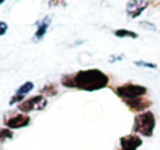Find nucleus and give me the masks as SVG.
Returning <instances> with one entry per match:
<instances>
[{"instance_id":"obj_12","label":"nucleus","mask_w":160,"mask_h":150,"mask_svg":"<svg viewBox=\"0 0 160 150\" xmlns=\"http://www.w3.org/2000/svg\"><path fill=\"white\" fill-rule=\"evenodd\" d=\"M135 65L138 67H144V68H151V69H156L157 68V65L152 64V62H147L144 60H137L135 62Z\"/></svg>"},{"instance_id":"obj_1","label":"nucleus","mask_w":160,"mask_h":150,"mask_svg":"<svg viewBox=\"0 0 160 150\" xmlns=\"http://www.w3.org/2000/svg\"><path fill=\"white\" fill-rule=\"evenodd\" d=\"M62 83L67 88L93 92L105 88L109 84V77L99 69H87L78 71L71 77H64Z\"/></svg>"},{"instance_id":"obj_4","label":"nucleus","mask_w":160,"mask_h":150,"mask_svg":"<svg viewBox=\"0 0 160 150\" xmlns=\"http://www.w3.org/2000/svg\"><path fill=\"white\" fill-rule=\"evenodd\" d=\"M47 101L43 95H36L31 99L23 101L20 105L18 106V108L20 111H22L23 113H29L31 111H40L46 106Z\"/></svg>"},{"instance_id":"obj_13","label":"nucleus","mask_w":160,"mask_h":150,"mask_svg":"<svg viewBox=\"0 0 160 150\" xmlns=\"http://www.w3.org/2000/svg\"><path fill=\"white\" fill-rule=\"evenodd\" d=\"M12 136H13L12 132H11V130H8V129H2V130H1V134H0V138L2 139V141L5 140V139L12 138Z\"/></svg>"},{"instance_id":"obj_8","label":"nucleus","mask_w":160,"mask_h":150,"mask_svg":"<svg viewBox=\"0 0 160 150\" xmlns=\"http://www.w3.org/2000/svg\"><path fill=\"white\" fill-rule=\"evenodd\" d=\"M33 88H34L33 82H31V81L24 82V83L17 90L16 94L12 97L11 101H10V105H13L14 103H20V102L24 99L25 95L29 94V93L33 90Z\"/></svg>"},{"instance_id":"obj_11","label":"nucleus","mask_w":160,"mask_h":150,"mask_svg":"<svg viewBox=\"0 0 160 150\" xmlns=\"http://www.w3.org/2000/svg\"><path fill=\"white\" fill-rule=\"evenodd\" d=\"M114 35L118 36V38H138L137 33H135V32H133V31H128V30H125V29L116 30V31L114 32Z\"/></svg>"},{"instance_id":"obj_6","label":"nucleus","mask_w":160,"mask_h":150,"mask_svg":"<svg viewBox=\"0 0 160 150\" xmlns=\"http://www.w3.org/2000/svg\"><path fill=\"white\" fill-rule=\"evenodd\" d=\"M122 150H137L138 147L142 145V140L140 137L136 135H127L121 138L120 140Z\"/></svg>"},{"instance_id":"obj_7","label":"nucleus","mask_w":160,"mask_h":150,"mask_svg":"<svg viewBox=\"0 0 160 150\" xmlns=\"http://www.w3.org/2000/svg\"><path fill=\"white\" fill-rule=\"evenodd\" d=\"M30 124V117L27 114H16L13 116L9 117V119L6 121V125L9 128H22Z\"/></svg>"},{"instance_id":"obj_10","label":"nucleus","mask_w":160,"mask_h":150,"mask_svg":"<svg viewBox=\"0 0 160 150\" xmlns=\"http://www.w3.org/2000/svg\"><path fill=\"white\" fill-rule=\"evenodd\" d=\"M49 22H51L49 18H45V19H43L40 23H38V30H36L35 34H34V40L41 41L43 38H44L45 34H46V32H47V30H48Z\"/></svg>"},{"instance_id":"obj_14","label":"nucleus","mask_w":160,"mask_h":150,"mask_svg":"<svg viewBox=\"0 0 160 150\" xmlns=\"http://www.w3.org/2000/svg\"><path fill=\"white\" fill-rule=\"evenodd\" d=\"M8 30V25L6 22H3V21H1L0 22V35L3 36L6 34V32H7Z\"/></svg>"},{"instance_id":"obj_5","label":"nucleus","mask_w":160,"mask_h":150,"mask_svg":"<svg viewBox=\"0 0 160 150\" xmlns=\"http://www.w3.org/2000/svg\"><path fill=\"white\" fill-rule=\"evenodd\" d=\"M148 5V1H128L126 6V12L131 18L135 19L144 12Z\"/></svg>"},{"instance_id":"obj_9","label":"nucleus","mask_w":160,"mask_h":150,"mask_svg":"<svg viewBox=\"0 0 160 150\" xmlns=\"http://www.w3.org/2000/svg\"><path fill=\"white\" fill-rule=\"evenodd\" d=\"M125 103H126V105L128 106L132 111H134V112H140V111H144L151 105L150 104L151 102L148 101V100H146V99H144V98L132 100V101H126Z\"/></svg>"},{"instance_id":"obj_3","label":"nucleus","mask_w":160,"mask_h":150,"mask_svg":"<svg viewBox=\"0 0 160 150\" xmlns=\"http://www.w3.org/2000/svg\"><path fill=\"white\" fill-rule=\"evenodd\" d=\"M115 93L123 99V101H132V100L144 98V95L147 93V88L144 86L134 83H125L123 86H120L115 89Z\"/></svg>"},{"instance_id":"obj_2","label":"nucleus","mask_w":160,"mask_h":150,"mask_svg":"<svg viewBox=\"0 0 160 150\" xmlns=\"http://www.w3.org/2000/svg\"><path fill=\"white\" fill-rule=\"evenodd\" d=\"M156 126L155 115L151 112L140 113L134 119L133 132L145 137H151Z\"/></svg>"}]
</instances>
